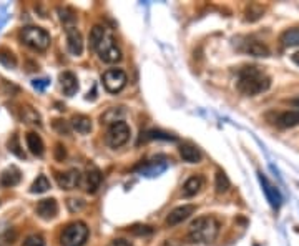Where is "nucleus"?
Returning a JSON list of instances; mask_svg holds the SVG:
<instances>
[{"instance_id": "1", "label": "nucleus", "mask_w": 299, "mask_h": 246, "mask_svg": "<svg viewBox=\"0 0 299 246\" xmlns=\"http://www.w3.org/2000/svg\"><path fill=\"white\" fill-rule=\"evenodd\" d=\"M269 85L271 79L260 67H243L238 74V90L243 95H248V97H255V95L266 92Z\"/></svg>"}, {"instance_id": "2", "label": "nucleus", "mask_w": 299, "mask_h": 246, "mask_svg": "<svg viewBox=\"0 0 299 246\" xmlns=\"http://www.w3.org/2000/svg\"><path fill=\"white\" fill-rule=\"evenodd\" d=\"M220 233V223L215 216L196 218L188 230V240L198 245H210Z\"/></svg>"}, {"instance_id": "3", "label": "nucleus", "mask_w": 299, "mask_h": 246, "mask_svg": "<svg viewBox=\"0 0 299 246\" xmlns=\"http://www.w3.org/2000/svg\"><path fill=\"white\" fill-rule=\"evenodd\" d=\"M88 226L83 221H74L63 228L60 241L63 246H83L88 240Z\"/></svg>"}, {"instance_id": "4", "label": "nucleus", "mask_w": 299, "mask_h": 246, "mask_svg": "<svg viewBox=\"0 0 299 246\" xmlns=\"http://www.w3.org/2000/svg\"><path fill=\"white\" fill-rule=\"evenodd\" d=\"M20 40L30 48L38 50V52H45L50 47V35L47 30L40 29V27H25L20 32Z\"/></svg>"}, {"instance_id": "5", "label": "nucleus", "mask_w": 299, "mask_h": 246, "mask_svg": "<svg viewBox=\"0 0 299 246\" xmlns=\"http://www.w3.org/2000/svg\"><path fill=\"white\" fill-rule=\"evenodd\" d=\"M93 50H97L98 57L105 63H118L121 60L120 48L116 47L115 39H113V35L108 30L105 32V35L98 40V43L95 45Z\"/></svg>"}, {"instance_id": "6", "label": "nucleus", "mask_w": 299, "mask_h": 246, "mask_svg": "<svg viewBox=\"0 0 299 246\" xmlns=\"http://www.w3.org/2000/svg\"><path fill=\"white\" fill-rule=\"evenodd\" d=\"M130 126L121 120V122H116L113 125L108 126V131H107V143L108 147L112 148H120L130 140Z\"/></svg>"}, {"instance_id": "7", "label": "nucleus", "mask_w": 299, "mask_h": 246, "mask_svg": "<svg viewBox=\"0 0 299 246\" xmlns=\"http://www.w3.org/2000/svg\"><path fill=\"white\" fill-rule=\"evenodd\" d=\"M102 82H103V86H105L110 93H118L126 85V74L123 70H120V68H110V70H107L105 74H103Z\"/></svg>"}, {"instance_id": "8", "label": "nucleus", "mask_w": 299, "mask_h": 246, "mask_svg": "<svg viewBox=\"0 0 299 246\" xmlns=\"http://www.w3.org/2000/svg\"><path fill=\"white\" fill-rule=\"evenodd\" d=\"M57 185L62 190H75L81 183V173L78 170H67L55 173Z\"/></svg>"}, {"instance_id": "9", "label": "nucleus", "mask_w": 299, "mask_h": 246, "mask_svg": "<svg viewBox=\"0 0 299 246\" xmlns=\"http://www.w3.org/2000/svg\"><path fill=\"white\" fill-rule=\"evenodd\" d=\"M67 32V47H69V52L72 55L80 57L81 52H83V39H81V34L76 27H65Z\"/></svg>"}, {"instance_id": "10", "label": "nucleus", "mask_w": 299, "mask_h": 246, "mask_svg": "<svg viewBox=\"0 0 299 246\" xmlns=\"http://www.w3.org/2000/svg\"><path fill=\"white\" fill-rule=\"evenodd\" d=\"M194 211H196V206H194V205H181V206L170 211V215L166 216V225L168 226L180 225V223H183L185 220H188Z\"/></svg>"}, {"instance_id": "11", "label": "nucleus", "mask_w": 299, "mask_h": 246, "mask_svg": "<svg viewBox=\"0 0 299 246\" xmlns=\"http://www.w3.org/2000/svg\"><path fill=\"white\" fill-rule=\"evenodd\" d=\"M260 183L262 186V191H264L266 195V200L269 202V205L273 206L274 209H278L281 206V202H283V198H281V193L279 190L276 188V186L271 183V181L266 178L262 173H260Z\"/></svg>"}, {"instance_id": "12", "label": "nucleus", "mask_w": 299, "mask_h": 246, "mask_svg": "<svg viewBox=\"0 0 299 246\" xmlns=\"http://www.w3.org/2000/svg\"><path fill=\"white\" fill-rule=\"evenodd\" d=\"M81 180H83L87 193H95L100 188V183H102V171L95 165H88L85 176H81Z\"/></svg>"}, {"instance_id": "13", "label": "nucleus", "mask_w": 299, "mask_h": 246, "mask_svg": "<svg viewBox=\"0 0 299 246\" xmlns=\"http://www.w3.org/2000/svg\"><path fill=\"white\" fill-rule=\"evenodd\" d=\"M37 215L42 220H53L58 215V203L53 198H45L37 205Z\"/></svg>"}, {"instance_id": "14", "label": "nucleus", "mask_w": 299, "mask_h": 246, "mask_svg": "<svg viewBox=\"0 0 299 246\" xmlns=\"http://www.w3.org/2000/svg\"><path fill=\"white\" fill-rule=\"evenodd\" d=\"M274 123L279 128H293L299 125V112L298 110H288L283 113H278L274 118Z\"/></svg>"}, {"instance_id": "15", "label": "nucleus", "mask_w": 299, "mask_h": 246, "mask_svg": "<svg viewBox=\"0 0 299 246\" xmlns=\"http://www.w3.org/2000/svg\"><path fill=\"white\" fill-rule=\"evenodd\" d=\"M60 85L67 97H74L78 92V80H76V77L72 72H63L60 75Z\"/></svg>"}, {"instance_id": "16", "label": "nucleus", "mask_w": 299, "mask_h": 246, "mask_svg": "<svg viewBox=\"0 0 299 246\" xmlns=\"http://www.w3.org/2000/svg\"><path fill=\"white\" fill-rule=\"evenodd\" d=\"M20 180H22V173L17 166L7 168V170L2 171V175H0V185L7 186V188H12V186L19 185Z\"/></svg>"}, {"instance_id": "17", "label": "nucleus", "mask_w": 299, "mask_h": 246, "mask_svg": "<svg viewBox=\"0 0 299 246\" xmlns=\"http://www.w3.org/2000/svg\"><path fill=\"white\" fill-rule=\"evenodd\" d=\"M180 157L187 163H199L201 162V152L191 143H183L180 147Z\"/></svg>"}, {"instance_id": "18", "label": "nucleus", "mask_w": 299, "mask_h": 246, "mask_svg": "<svg viewBox=\"0 0 299 246\" xmlns=\"http://www.w3.org/2000/svg\"><path fill=\"white\" fill-rule=\"evenodd\" d=\"M25 142L30 153H34L35 157H42L45 152V145H43V140L40 138V135L34 133V131H29V133L25 135Z\"/></svg>"}, {"instance_id": "19", "label": "nucleus", "mask_w": 299, "mask_h": 246, "mask_svg": "<svg viewBox=\"0 0 299 246\" xmlns=\"http://www.w3.org/2000/svg\"><path fill=\"white\" fill-rule=\"evenodd\" d=\"M203 183H205V180H203V176H191V178L187 180V183L183 185V197L185 198H191L194 197L196 193H199V190L203 188Z\"/></svg>"}, {"instance_id": "20", "label": "nucleus", "mask_w": 299, "mask_h": 246, "mask_svg": "<svg viewBox=\"0 0 299 246\" xmlns=\"http://www.w3.org/2000/svg\"><path fill=\"white\" fill-rule=\"evenodd\" d=\"M70 126L75 131H78L80 135H87L92 131V120L85 115H75L74 118H72Z\"/></svg>"}, {"instance_id": "21", "label": "nucleus", "mask_w": 299, "mask_h": 246, "mask_svg": "<svg viewBox=\"0 0 299 246\" xmlns=\"http://www.w3.org/2000/svg\"><path fill=\"white\" fill-rule=\"evenodd\" d=\"M279 42L283 43V47H299V27L283 32Z\"/></svg>"}, {"instance_id": "22", "label": "nucleus", "mask_w": 299, "mask_h": 246, "mask_svg": "<svg viewBox=\"0 0 299 246\" xmlns=\"http://www.w3.org/2000/svg\"><path fill=\"white\" fill-rule=\"evenodd\" d=\"M244 50L249 53V55H255V57H268L269 55V48L266 47L264 43L258 42V40H249L246 43Z\"/></svg>"}, {"instance_id": "23", "label": "nucleus", "mask_w": 299, "mask_h": 246, "mask_svg": "<svg viewBox=\"0 0 299 246\" xmlns=\"http://www.w3.org/2000/svg\"><path fill=\"white\" fill-rule=\"evenodd\" d=\"M125 115V110L121 107L118 108H108V110L102 115V123H107V125H113L116 122H121V118Z\"/></svg>"}, {"instance_id": "24", "label": "nucleus", "mask_w": 299, "mask_h": 246, "mask_svg": "<svg viewBox=\"0 0 299 246\" xmlns=\"http://www.w3.org/2000/svg\"><path fill=\"white\" fill-rule=\"evenodd\" d=\"M147 142V140H166V142H175L176 136L170 135V133H165V131H160V130H150V131H145L142 133V138H140V142Z\"/></svg>"}, {"instance_id": "25", "label": "nucleus", "mask_w": 299, "mask_h": 246, "mask_svg": "<svg viewBox=\"0 0 299 246\" xmlns=\"http://www.w3.org/2000/svg\"><path fill=\"white\" fill-rule=\"evenodd\" d=\"M215 188H216V193H226L229 188H231V183L228 180V176L224 175L223 171L218 170L216 171V176H215Z\"/></svg>"}, {"instance_id": "26", "label": "nucleus", "mask_w": 299, "mask_h": 246, "mask_svg": "<svg viewBox=\"0 0 299 246\" xmlns=\"http://www.w3.org/2000/svg\"><path fill=\"white\" fill-rule=\"evenodd\" d=\"M22 118H24V122H27V123L42 126V120H40V115L32 107H24V108H22Z\"/></svg>"}, {"instance_id": "27", "label": "nucleus", "mask_w": 299, "mask_h": 246, "mask_svg": "<svg viewBox=\"0 0 299 246\" xmlns=\"http://www.w3.org/2000/svg\"><path fill=\"white\" fill-rule=\"evenodd\" d=\"M48 190H50V181L45 175H40L30 186V193H45V191Z\"/></svg>"}, {"instance_id": "28", "label": "nucleus", "mask_w": 299, "mask_h": 246, "mask_svg": "<svg viewBox=\"0 0 299 246\" xmlns=\"http://www.w3.org/2000/svg\"><path fill=\"white\" fill-rule=\"evenodd\" d=\"M58 13H60V19L65 24V27H74L76 22V13L69 7H58Z\"/></svg>"}, {"instance_id": "29", "label": "nucleus", "mask_w": 299, "mask_h": 246, "mask_svg": "<svg viewBox=\"0 0 299 246\" xmlns=\"http://www.w3.org/2000/svg\"><path fill=\"white\" fill-rule=\"evenodd\" d=\"M0 63L5 65L7 68H15L17 67V58L8 48H0Z\"/></svg>"}, {"instance_id": "30", "label": "nucleus", "mask_w": 299, "mask_h": 246, "mask_svg": "<svg viewBox=\"0 0 299 246\" xmlns=\"http://www.w3.org/2000/svg\"><path fill=\"white\" fill-rule=\"evenodd\" d=\"M262 12H264V8H262L261 5H258V3H251V5L246 8V20L255 22L258 19H261Z\"/></svg>"}, {"instance_id": "31", "label": "nucleus", "mask_w": 299, "mask_h": 246, "mask_svg": "<svg viewBox=\"0 0 299 246\" xmlns=\"http://www.w3.org/2000/svg\"><path fill=\"white\" fill-rule=\"evenodd\" d=\"M165 170H166V163H165V165L156 166V163L150 162V163H147V165H145V166H142V173H145V175H148V176L160 175V173H161V171H165Z\"/></svg>"}, {"instance_id": "32", "label": "nucleus", "mask_w": 299, "mask_h": 246, "mask_svg": "<svg viewBox=\"0 0 299 246\" xmlns=\"http://www.w3.org/2000/svg\"><path fill=\"white\" fill-rule=\"evenodd\" d=\"M153 228L148 225H135L130 228V233L135 236H151L153 235Z\"/></svg>"}, {"instance_id": "33", "label": "nucleus", "mask_w": 299, "mask_h": 246, "mask_svg": "<svg viewBox=\"0 0 299 246\" xmlns=\"http://www.w3.org/2000/svg\"><path fill=\"white\" fill-rule=\"evenodd\" d=\"M8 150H10L12 153H15L19 158H25L24 150H20L19 136H17V135H13V136H12V140H8Z\"/></svg>"}, {"instance_id": "34", "label": "nucleus", "mask_w": 299, "mask_h": 246, "mask_svg": "<svg viewBox=\"0 0 299 246\" xmlns=\"http://www.w3.org/2000/svg\"><path fill=\"white\" fill-rule=\"evenodd\" d=\"M53 128H55L58 133H62V135H70L72 126L67 122H63V120H53Z\"/></svg>"}, {"instance_id": "35", "label": "nucleus", "mask_w": 299, "mask_h": 246, "mask_svg": "<svg viewBox=\"0 0 299 246\" xmlns=\"http://www.w3.org/2000/svg\"><path fill=\"white\" fill-rule=\"evenodd\" d=\"M22 246H45V240L40 235H30Z\"/></svg>"}, {"instance_id": "36", "label": "nucleus", "mask_w": 299, "mask_h": 246, "mask_svg": "<svg viewBox=\"0 0 299 246\" xmlns=\"http://www.w3.org/2000/svg\"><path fill=\"white\" fill-rule=\"evenodd\" d=\"M67 206H69V209H70L72 213H76V211H80V209L85 208V202H81V200L70 198V200H67Z\"/></svg>"}, {"instance_id": "37", "label": "nucleus", "mask_w": 299, "mask_h": 246, "mask_svg": "<svg viewBox=\"0 0 299 246\" xmlns=\"http://www.w3.org/2000/svg\"><path fill=\"white\" fill-rule=\"evenodd\" d=\"M55 158H57V162H63L67 158V150L62 143L55 145Z\"/></svg>"}, {"instance_id": "38", "label": "nucleus", "mask_w": 299, "mask_h": 246, "mask_svg": "<svg viewBox=\"0 0 299 246\" xmlns=\"http://www.w3.org/2000/svg\"><path fill=\"white\" fill-rule=\"evenodd\" d=\"M48 83H50V82L47 79H40V80H34V82H32V85H34L35 90H45L48 86Z\"/></svg>"}, {"instance_id": "39", "label": "nucleus", "mask_w": 299, "mask_h": 246, "mask_svg": "<svg viewBox=\"0 0 299 246\" xmlns=\"http://www.w3.org/2000/svg\"><path fill=\"white\" fill-rule=\"evenodd\" d=\"M108 246H131V245H130L126 240H121V238H118V240H113L112 243L108 245Z\"/></svg>"}, {"instance_id": "40", "label": "nucleus", "mask_w": 299, "mask_h": 246, "mask_svg": "<svg viewBox=\"0 0 299 246\" xmlns=\"http://www.w3.org/2000/svg\"><path fill=\"white\" fill-rule=\"evenodd\" d=\"M293 62L296 63V65H299V52H296V53L293 55Z\"/></svg>"}, {"instance_id": "41", "label": "nucleus", "mask_w": 299, "mask_h": 246, "mask_svg": "<svg viewBox=\"0 0 299 246\" xmlns=\"http://www.w3.org/2000/svg\"><path fill=\"white\" fill-rule=\"evenodd\" d=\"M291 103H293L296 108H299V97H298V98H294V100H291Z\"/></svg>"}]
</instances>
